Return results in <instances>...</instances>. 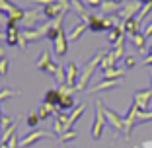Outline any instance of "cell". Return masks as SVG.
Wrapping results in <instances>:
<instances>
[{
  "instance_id": "6da1fadb",
  "label": "cell",
  "mask_w": 152,
  "mask_h": 148,
  "mask_svg": "<svg viewBox=\"0 0 152 148\" xmlns=\"http://www.w3.org/2000/svg\"><path fill=\"white\" fill-rule=\"evenodd\" d=\"M105 53L107 51L105 49H102V51H98V53L94 55V57L88 61V64L84 66V70H82V74H80V78H78V84H76V92H84L86 88H88V82H90V78L94 76V72H96V68L102 64V61H103V57H105Z\"/></svg>"
},
{
  "instance_id": "7a4b0ae2",
  "label": "cell",
  "mask_w": 152,
  "mask_h": 148,
  "mask_svg": "<svg viewBox=\"0 0 152 148\" xmlns=\"http://www.w3.org/2000/svg\"><path fill=\"white\" fill-rule=\"evenodd\" d=\"M107 123V117H105V103L102 99L96 101V113H94V123H92V136L94 140H98L103 133V127Z\"/></svg>"
},
{
  "instance_id": "3957f363",
  "label": "cell",
  "mask_w": 152,
  "mask_h": 148,
  "mask_svg": "<svg viewBox=\"0 0 152 148\" xmlns=\"http://www.w3.org/2000/svg\"><path fill=\"white\" fill-rule=\"evenodd\" d=\"M139 113H140V107L133 101V103H131V107H129V113L123 117V121H125V131H123V136H127V139H129L131 133H133V129H134L137 125H140Z\"/></svg>"
},
{
  "instance_id": "277c9868",
  "label": "cell",
  "mask_w": 152,
  "mask_h": 148,
  "mask_svg": "<svg viewBox=\"0 0 152 148\" xmlns=\"http://www.w3.org/2000/svg\"><path fill=\"white\" fill-rule=\"evenodd\" d=\"M0 12H4L10 20H16V22L22 23L23 22V16H26V10L20 8L18 4H14L10 0H0Z\"/></svg>"
},
{
  "instance_id": "5b68a950",
  "label": "cell",
  "mask_w": 152,
  "mask_h": 148,
  "mask_svg": "<svg viewBox=\"0 0 152 148\" xmlns=\"http://www.w3.org/2000/svg\"><path fill=\"white\" fill-rule=\"evenodd\" d=\"M49 136H55V133L43 131V129H35V131H31L29 135H26L23 139H20V148H27V146H31V144L39 142L41 139H49Z\"/></svg>"
},
{
  "instance_id": "8992f818",
  "label": "cell",
  "mask_w": 152,
  "mask_h": 148,
  "mask_svg": "<svg viewBox=\"0 0 152 148\" xmlns=\"http://www.w3.org/2000/svg\"><path fill=\"white\" fill-rule=\"evenodd\" d=\"M140 8H142V4H140L139 0H129V2H125V4L121 6L119 14H117V18L119 20H129V18H137V14L140 12Z\"/></svg>"
},
{
  "instance_id": "52a82bcc",
  "label": "cell",
  "mask_w": 152,
  "mask_h": 148,
  "mask_svg": "<svg viewBox=\"0 0 152 148\" xmlns=\"http://www.w3.org/2000/svg\"><path fill=\"white\" fill-rule=\"evenodd\" d=\"M18 23L20 22H16V20H8V23H6V45L8 47H14L20 43L22 31H20Z\"/></svg>"
},
{
  "instance_id": "ba28073f",
  "label": "cell",
  "mask_w": 152,
  "mask_h": 148,
  "mask_svg": "<svg viewBox=\"0 0 152 148\" xmlns=\"http://www.w3.org/2000/svg\"><path fill=\"white\" fill-rule=\"evenodd\" d=\"M35 66L39 68V70H43V72H49V74H57L58 72V66H57V63H55L53 58H51L49 51H43V53H41V57L35 63Z\"/></svg>"
},
{
  "instance_id": "9c48e42d",
  "label": "cell",
  "mask_w": 152,
  "mask_h": 148,
  "mask_svg": "<svg viewBox=\"0 0 152 148\" xmlns=\"http://www.w3.org/2000/svg\"><path fill=\"white\" fill-rule=\"evenodd\" d=\"M150 99H152V90L148 88V90H139L134 92L133 96V101L139 105L142 111H148V105H150Z\"/></svg>"
},
{
  "instance_id": "30bf717a",
  "label": "cell",
  "mask_w": 152,
  "mask_h": 148,
  "mask_svg": "<svg viewBox=\"0 0 152 148\" xmlns=\"http://www.w3.org/2000/svg\"><path fill=\"white\" fill-rule=\"evenodd\" d=\"M105 117H107V123L117 131V133H123V131H125V121H123V117H121L119 113H115L113 109H109L107 105H105Z\"/></svg>"
},
{
  "instance_id": "8fae6325",
  "label": "cell",
  "mask_w": 152,
  "mask_h": 148,
  "mask_svg": "<svg viewBox=\"0 0 152 148\" xmlns=\"http://www.w3.org/2000/svg\"><path fill=\"white\" fill-rule=\"evenodd\" d=\"M88 31H94V33H99V31H107V23H105V16H90L88 20Z\"/></svg>"
},
{
  "instance_id": "7c38bea8",
  "label": "cell",
  "mask_w": 152,
  "mask_h": 148,
  "mask_svg": "<svg viewBox=\"0 0 152 148\" xmlns=\"http://www.w3.org/2000/svg\"><path fill=\"white\" fill-rule=\"evenodd\" d=\"M53 43H55V55H57V57H64V55H66V51H68V37H66V31L63 29Z\"/></svg>"
},
{
  "instance_id": "4fadbf2b",
  "label": "cell",
  "mask_w": 152,
  "mask_h": 148,
  "mask_svg": "<svg viewBox=\"0 0 152 148\" xmlns=\"http://www.w3.org/2000/svg\"><path fill=\"white\" fill-rule=\"evenodd\" d=\"M78 78H80V74H78V64L72 61V63L66 64V82H64V84L70 86V88H76Z\"/></svg>"
},
{
  "instance_id": "5bb4252c",
  "label": "cell",
  "mask_w": 152,
  "mask_h": 148,
  "mask_svg": "<svg viewBox=\"0 0 152 148\" xmlns=\"http://www.w3.org/2000/svg\"><path fill=\"white\" fill-rule=\"evenodd\" d=\"M37 18H39V12H37L35 8L26 10V16H23V22H22L23 29H33L35 23H37Z\"/></svg>"
},
{
  "instance_id": "9a60e30c",
  "label": "cell",
  "mask_w": 152,
  "mask_h": 148,
  "mask_svg": "<svg viewBox=\"0 0 152 148\" xmlns=\"http://www.w3.org/2000/svg\"><path fill=\"white\" fill-rule=\"evenodd\" d=\"M99 10H102V16H113V14H119L121 10V4H117V2H113V0H103L102 6H99Z\"/></svg>"
},
{
  "instance_id": "2e32d148",
  "label": "cell",
  "mask_w": 152,
  "mask_h": 148,
  "mask_svg": "<svg viewBox=\"0 0 152 148\" xmlns=\"http://www.w3.org/2000/svg\"><path fill=\"white\" fill-rule=\"evenodd\" d=\"M123 31H125V35H134V33L140 31V22L137 18H129L123 22Z\"/></svg>"
},
{
  "instance_id": "e0dca14e",
  "label": "cell",
  "mask_w": 152,
  "mask_h": 148,
  "mask_svg": "<svg viewBox=\"0 0 152 148\" xmlns=\"http://www.w3.org/2000/svg\"><path fill=\"white\" fill-rule=\"evenodd\" d=\"M84 109H86V105H84V103H80V105H76V107H74V111L70 113V117H68L66 131H68V129H72V127L76 125V121H78V119H80V117L84 115Z\"/></svg>"
},
{
  "instance_id": "ac0fdd59",
  "label": "cell",
  "mask_w": 152,
  "mask_h": 148,
  "mask_svg": "<svg viewBox=\"0 0 152 148\" xmlns=\"http://www.w3.org/2000/svg\"><path fill=\"white\" fill-rule=\"evenodd\" d=\"M129 39H131V43H133V45L137 47L140 53H146V37H144L142 31H139V33H134V35H131Z\"/></svg>"
},
{
  "instance_id": "d6986e66",
  "label": "cell",
  "mask_w": 152,
  "mask_h": 148,
  "mask_svg": "<svg viewBox=\"0 0 152 148\" xmlns=\"http://www.w3.org/2000/svg\"><path fill=\"white\" fill-rule=\"evenodd\" d=\"M119 84V80H105L103 78L99 84H96L94 88H90V92L94 94V92H103V90H111V88H115V86Z\"/></svg>"
},
{
  "instance_id": "ffe728a7",
  "label": "cell",
  "mask_w": 152,
  "mask_h": 148,
  "mask_svg": "<svg viewBox=\"0 0 152 148\" xmlns=\"http://www.w3.org/2000/svg\"><path fill=\"white\" fill-rule=\"evenodd\" d=\"M86 29H88V23L78 22V23L74 26V29H72V31L68 33V41H78V39H80V35L86 31Z\"/></svg>"
},
{
  "instance_id": "44dd1931",
  "label": "cell",
  "mask_w": 152,
  "mask_h": 148,
  "mask_svg": "<svg viewBox=\"0 0 152 148\" xmlns=\"http://www.w3.org/2000/svg\"><path fill=\"white\" fill-rule=\"evenodd\" d=\"M123 35H125V31H123V23H119V26H115L113 29H109L107 41L111 43V45H115V43H117V41H119Z\"/></svg>"
},
{
  "instance_id": "7402d4cb",
  "label": "cell",
  "mask_w": 152,
  "mask_h": 148,
  "mask_svg": "<svg viewBox=\"0 0 152 148\" xmlns=\"http://www.w3.org/2000/svg\"><path fill=\"white\" fill-rule=\"evenodd\" d=\"M58 101H61V92H58V90L51 88V90L45 92V103H49V105H55V107H57Z\"/></svg>"
},
{
  "instance_id": "603a6c76",
  "label": "cell",
  "mask_w": 152,
  "mask_h": 148,
  "mask_svg": "<svg viewBox=\"0 0 152 148\" xmlns=\"http://www.w3.org/2000/svg\"><path fill=\"white\" fill-rule=\"evenodd\" d=\"M125 76V70H121V68H107V70H103V78L105 80H121V78Z\"/></svg>"
},
{
  "instance_id": "cb8c5ba5",
  "label": "cell",
  "mask_w": 152,
  "mask_h": 148,
  "mask_svg": "<svg viewBox=\"0 0 152 148\" xmlns=\"http://www.w3.org/2000/svg\"><path fill=\"white\" fill-rule=\"evenodd\" d=\"M115 63H117V58L113 57V53H111V51H107L99 66H102V70H107V68H113V66H115Z\"/></svg>"
},
{
  "instance_id": "d4e9b609",
  "label": "cell",
  "mask_w": 152,
  "mask_h": 148,
  "mask_svg": "<svg viewBox=\"0 0 152 148\" xmlns=\"http://www.w3.org/2000/svg\"><path fill=\"white\" fill-rule=\"evenodd\" d=\"M53 111H55V105H49V103H41V107H39V119H49L51 115H53Z\"/></svg>"
},
{
  "instance_id": "484cf974",
  "label": "cell",
  "mask_w": 152,
  "mask_h": 148,
  "mask_svg": "<svg viewBox=\"0 0 152 148\" xmlns=\"http://www.w3.org/2000/svg\"><path fill=\"white\" fill-rule=\"evenodd\" d=\"M76 136H78V131L76 129H68L66 133H63V135L58 136V140H61V142H70V140H74Z\"/></svg>"
},
{
  "instance_id": "4316f807",
  "label": "cell",
  "mask_w": 152,
  "mask_h": 148,
  "mask_svg": "<svg viewBox=\"0 0 152 148\" xmlns=\"http://www.w3.org/2000/svg\"><path fill=\"white\" fill-rule=\"evenodd\" d=\"M20 92L18 90H12V88H2V90H0V101H2V99H10V98H16V96H18Z\"/></svg>"
},
{
  "instance_id": "83f0119b",
  "label": "cell",
  "mask_w": 152,
  "mask_h": 148,
  "mask_svg": "<svg viewBox=\"0 0 152 148\" xmlns=\"http://www.w3.org/2000/svg\"><path fill=\"white\" fill-rule=\"evenodd\" d=\"M39 115H37V113H29V115H27V127H29V129H39Z\"/></svg>"
},
{
  "instance_id": "f1b7e54d",
  "label": "cell",
  "mask_w": 152,
  "mask_h": 148,
  "mask_svg": "<svg viewBox=\"0 0 152 148\" xmlns=\"http://www.w3.org/2000/svg\"><path fill=\"white\" fill-rule=\"evenodd\" d=\"M150 12H152V2H150V4H142V8H140V12L137 14V20H139V22H142V20L146 18V16H148Z\"/></svg>"
},
{
  "instance_id": "f546056e",
  "label": "cell",
  "mask_w": 152,
  "mask_h": 148,
  "mask_svg": "<svg viewBox=\"0 0 152 148\" xmlns=\"http://www.w3.org/2000/svg\"><path fill=\"white\" fill-rule=\"evenodd\" d=\"M123 64H125L127 70L134 68V66H137V58H134V55H125V58H123Z\"/></svg>"
},
{
  "instance_id": "4dcf8cb0",
  "label": "cell",
  "mask_w": 152,
  "mask_h": 148,
  "mask_svg": "<svg viewBox=\"0 0 152 148\" xmlns=\"http://www.w3.org/2000/svg\"><path fill=\"white\" fill-rule=\"evenodd\" d=\"M12 125H14L12 117H8V115H2V119H0V129H2V131H6V129H10Z\"/></svg>"
},
{
  "instance_id": "1f68e13d",
  "label": "cell",
  "mask_w": 152,
  "mask_h": 148,
  "mask_svg": "<svg viewBox=\"0 0 152 148\" xmlns=\"http://www.w3.org/2000/svg\"><path fill=\"white\" fill-rule=\"evenodd\" d=\"M0 76L2 78H6L8 76V58H0Z\"/></svg>"
},
{
  "instance_id": "d6a6232c",
  "label": "cell",
  "mask_w": 152,
  "mask_h": 148,
  "mask_svg": "<svg viewBox=\"0 0 152 148\" xmlns=\"http://www.w3.org/2000/svg\"><path fill=\"white\" fill-rule=\"evenodd\" d=\"M102 2H103V0H86L84 4L90 6V8H99V6H102Z\"/></svg>"
},
{
  "instance_id": "836d02e7",
  "label": "cell",
  "mask_w": 152,
  "mask_h": 148,
  "mask_svg": "<svg viewBox=\"0 0 152 148\" xmlns=\"http://www.w3.org/2000/svg\"><path fill=\"white\" fill-rule=\"evenodd\" d=\"M142 33H144V37H146V39H148V37H152V22L142 29Z\"/></svg>"
},
{
  "instance_id": "e575fe53",
  "label": "cell",
  "mask_w": 152,
  "mask_h": 148,
  "mask_svg": "<svg viewBox=\"0 0 152 148\" xmlns=\"http://www.w3.org/2000/svg\"><path fill=\"white\" fill-rule=\"evenodd\" d=\"M8 16H6V14L4 12H0V23H2V26H6V23H8Z\"/></svg>"
},
{
  "instance_id": "d590c367",
  "label": "cell",
  "mask_w": 152,
  "mask_h": 148,
  "mask_svg": "<svg viewBox=\"0 0 152 148\" xmlns=\"http://www.w3.org/2000/svg\"><path fill=\"white\" fill-rule=\"evenodd\" d=\"M33 2H35V4H53V2H57V0H33Z\"/></svg>"
},
{
  "instance_id": "8d00e7d4",
  "label": "cell",
  "mask_w": 152,
  "mask_h": 148,
  "mask_svg": "<svg viewBox=\"0 0 152 148\" xmlns=\"http://www.w3.org/2000/svg\"><path fill=\"white\" fill-rule=\"evenodd\" d=\"M142 64H144V66H148V64L152 66V57H150V55H148V57H146V58L142 61Z\"/></svg>"
},
{
  "instance_id": "74e56055",
  "label": "cell",
  "mask_w": 152,
  "mask_h": 148,
  "mask_svg": "<svg viewBox=\"0 0 152 148\" xmlns=\"http://www.w3.org/2000/svg\"><path fill=\"white\" fill-rule=\"evenodd\" d=\"M2 41H6V31H2V29H0V43H2Z\"/></svg>"
},
{
  "instance_id": "f35d334b",
  "label": "cell",
  "mask_w": 152,
  "mask_h": 148,
  "mask_svg": "<svg viewBox=\"0 0 152 148\" xmlns=\"http://www.w3.org/2000/svg\"><path fill=\"white\" fill-rule=\"evenodd\" d=\"M4 57H6V55H4V47L0 45V58H4Z\"/></svg>"
},
{
  "instance_id": "ab89813d",
  "label": "cell",
  "mask_w": 152,
  "mask_h": 148,
  "mask_svg": "<svg viewBox=\"0 0 152 148\" xmlns=\"http://www.w3.org/2000/svg\"><path fill=\"white\" fill-rule=\"evenodd\" d=\"M139 2H140V4H150L152 0H139Z\"/></svg>"
},
{
  "instance_id": "60d3db41",
  "label": "cell",
  "mask_w": 152,
  "mask_h": 148,
  "mask_svg": "<svg viewBox=\"0 0 152 148\" xmlns=\"http://www.w3.org/2000/svg\"><path fill=\"white\" fill-rule=\"evenodd\" d=\"M113 2H117V4H121V6L125 4V0H113Z\"/></svg>"
},
{
  "instance_id": "b9f144b4",
  "label": "cell",
  "mask_w": 152,
  "mask_h": 148,
  "mask_svg": "<svg viewBox=\"0 0 152 148\" xmlns=\"http://www.w3.org/2000/svg\"><path fill=\"white\" fill-rule=\"evenodd\" d=\"M0 148H8V144H4V142H0Z\"/></svg>"
},
{
  "instance_id": "7bdbcfd3",
  "label": "cell",
  "mask_w": 152,
  "mask_h": 148,
  "mask_svg": "<svg viewBox=\"0 0 152 148\" xmlns=\"http://www.w3.org/2000/svg\"><path fill=\"white\" fill-rule=\"evenodd\" d=\"M150 80H152V72H150ZM150 90H152V84H150Z\"/></svg>"
},
{
  "instance_id": "ee69618b",
  "label": "cell",
  "mask_w": 152,
  "mask_h": 148,
  "mask_svg": "<svg viewBox=\"0 0 152 148\" xmlns=\"http://www.w3.org/2000/svg\"><path fill=\"white\" fill-rule=\"evenodd\" d=\"M2 115H4V113H2V109H0V119H2Z\"/></svg>"
}]
</instances>
